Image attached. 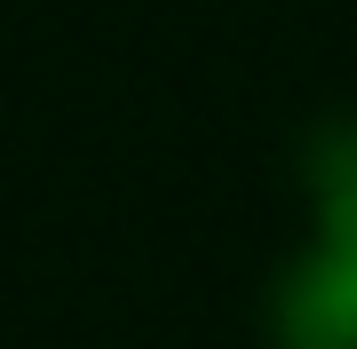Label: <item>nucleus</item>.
I'll use <instances>...</instances> for the list:
<instances>
[{
  "mask_svg": "<svg viewBox=\"0 0 357 349\" xmlns=\"http://www.w3.org/2000/svg\"><path fill=\"white\" fill-rule=\"evenodd\" d=\"M286 349H357V191H333L326 246L286 278Z\"/></svg>",
  "mask_w": 357,
  "mask_h": 349,
  "instance_id": "1",
  "label": "nucleus"
}]
</instances>
